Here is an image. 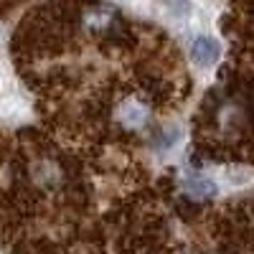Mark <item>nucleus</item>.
<instances>
[{
    "label": "nucleus",
    "instance_id": "nucleus-2",
    "mask_svg": "<svg viewBox=\"0 0 254 254\" xmlns=\"http://www.w3.org/2000/svg\"><path fill=\"white\" fill-rule=\"evenodd\" d=\"M186 190L193 196H214L216 193V186L211 183L208 178H201V176H193L186 181Z\"/></svg>",
    "mask_w": 254,
    "mask_h": 254
},
{
    "label": "nucleus",
    "instance_id": "nucleus-3",
    "mask_svg": "<svg viewBox=\"0 0 254 254\" xmlns=\"http://www.w3.org/2000/svg\"><path fill=\"white\" fill-rule=\"evenodd\" d=\"M160 3L171 10V13H176V15H183V13H188V8H190V0H160Z\"/></svg>",
    "mask_w": 254,
    "mask_h": 254
},
{
    "label": "nucleus",
    "instance_id": "nucleus-1",
    "mask_svg": "<svg viewBox=\"0 0 254 254\" xmlns=\"http://www.w3.org/2000/svg\"><path fill=\"white\" fill-rule=\"evenodd\" d=\"M190 56H193V61L198 64V66L208 69V66H214V64L221 59V46H219L216 38L198 36L193 44H190Z\"/></svg>",
    "mask_w": 254,
    "mask_h": 254
}]
</instances>
